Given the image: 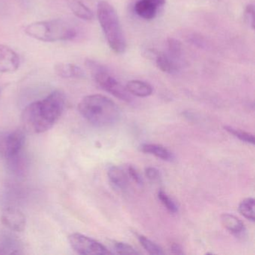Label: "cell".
I'll list each match as a JSON object with an SVG mask.
<instances>
[{
    "label": "cell",
    "instance_id": "cell-20",
    "mask_svg": "<svg viewBox=\"0 0 255 255\" xmlns=\"http://www.w3.org/2000/svg\"><path fill=\"white\" fill-rule=\"evenodd\" d=\"M239 212L246 219L255 222V199L247 198L243 200L239 205Z\"/></svg>",
    "mask_w": 255,
    "mask_h": 255
},
{
    "label": "cell",
    "instance_id": "cell-3",
    "mask_svg": "<svg viewBox=\"0 0 255 255\" xmlns=\"http://www.w3.org/2000/svg\"><path fill=\"white\" fill-rule=\"evenodd\" d=\"M26 35L43 42L71 41L77 35L73 23L64 19H52L34 22L25 27Z\"/></svg>",
    "mask_w": 255,
    "mask_h": 255
},
{
    "label": "cell",
    "instance_id": "cell-18",
    "mask_svg": "<svg viewBox=\"0 0 255 255\" xmlns=\"http://www.w3.org/2000/svg\"><path fill=\"white\" fill-rule=\"evenodd\" d=\"M21 245L12 236H5L0 239V255L21 254Z\"/></svg>",
    "mask_w": 255,
    "mask_h": 255
},
{
    "label": "cell",
    "instance_id": "cell-9",
    "mask_svg": "<svg viewBox=\"0 0 255 255\" xmlns=\"http://www.w3.org/2000/svg\"><path fill=\"white\" fill-rule=\"evenodd\" d=\"M1 220L8 229L15 232H22L26 228V217L20 210L15 207L5 209L2 212Z\"/></svg>",
    "mask_w": 255,
    "mask_h": 255
},
{
    "label": "cell",
    "instance_id": "cell-11",
    "mask_svg": "<svg viewBox=\"0 0 255 255\" xmlns=\"http://www.w3.org/2000/svg\"><path fill=\"white\" fill-rule=\"evenodd\" d=\"M159 8L150 0H138L134 5V11L141 18L150 20L155 18Z\"/></svg>",
    "mask_w": 255,
    "mask_h": 255
},
{
    "label": "cell",
    "instance_id": "cell-24",
    "mask_svg": "<svg viewBox=\"0 0 255 255\" xmlns=\"http://www.w3.org/2000/svg\"><path fill=\"white\" fill-rule=\"evenodd\" d=\"M114 250L116 253L122 254V255H138L139 252H137L133 247L121 242H115Z\"/></svg>",
    "mask_w": 255,
    "mask_h": 255
},
{
    "label": "cell",
    "instance_id": "cell-26",
    "mask_svg": "<svg viewBox=\"0 0 255 255\" xmlns=\"http://www.w3.org/2000/svg\"><path fill=\"white\" fill-rule=\"evenodd\" d=\"M145 176L150 181L157 182L160 180V172L159 170L153 167H147L145 168Z\"/></svg>",
    "mask_w": 255,
    "mask_h": 255
},
{
    "label": "cell",
    "instance_id": "cell-19",
    "mask_svg": "<svg viewBox=\"0 0 255 255\" xmlns=\"http://www.w3.org/2000/svg\"><path fill=\"white\" fill-rule=\"evenodd\" d=\"M166 53L177 63H180L183 56V46L181 42L176 38H168Z\"/></svg>",
    "mask_w": 255,
    "mask_h": 255
},
{
    "label": "cell",
    "instance_id": "cell-2",
    "mask_svg": "<svg viewBox=\"0 0 255 255\" xmlns=\"http://www.w3.org/2000/svg\"><path fill=\"white\" fill-rule=\"evenodd\" d=\"M80 115L98 128H107L119 122L121 110L110 98L102 95L84 97L78 104Z\"/></svg>",
    "mask_w": 255,
    "mask_h": 255
},
{
    "label": "cell",
    "instance_id": "cell-25",
    "mask_svg": "<svg viewBox=\"0 0 255 255\" xmlns=\"http://www.w3.org/2000/svg\"><path fill=\"white\" fill-rule=\"evenodd\" d=\"M245 17L246 20L247 21L248 24L250 26L251 29H255V7L253 4H249L246 6V10H245Z\"/></svg>",
    "mask_w": 255,
    "mask_h": 255
},
{
    "label": "cell",
    "instance_id": "cell-22",
    "mask_svg": "<svg viewBox=\"0 0 255 255\" xmlns=\"http://www.w3.org/2000/svg\"><path fill=\"white\" fill-rule=\"evenodd\" d=\"M224 128L229 133L232 134L241 141L248 143V144H255V136H254L253 134L240 130V129H235V128H231L230 126H225Z\"/></svg>",
    "mask_w": 255,
    "mask_h": 255
},
{
    "label": "cell",
    "instance_id": "cell-27",
    "mask_svg": "<svg viewBox=\"0 0 255 255\" xmlns=\"http://www.w3.org/2000/svg\"><path fill=\"white\" fill-rule=\"evenodd\" d=\"M127 171H128V174L132 181L135 182L138 185H141L142 183V180H141V176L138 174V171L133 168V167L129 165L127 167Z\"/></svg>",
    "mask_w": 255,
    "mask_h": 255
},
{
    "label": "cell",
    "instance_id": "cell-10",
    "mask_svg": "<svg viewBox=\"0 0 255 255\" xmlns=\"http://www.w3.org/2000/svg\"><path fill=\"white\" fill-rule=\"evenodd\" d=\"M108 178L110 183L118 190H127L129 186V180L127 168L119 166H113L109 169Z\"/></svg>",
    "mask_w": 255,
    "mask_h": 255
},
{
    "label": "cell",
    "instance_id": "cell-21",
    "mask_svg": "<svg viewBox=\"0 0 255 255\" xmlns=\"http://www.w3.org/2000/svg\"><path fill=\"white\" fill-rule=\"evenodd\" d=\"M138 241L143 248L150 255H163L164 252L156 243L144 236H138Z\"/></svg>",
    "mask_w": 255,
    "mask_h": 255
},
{
    "label": "cell",
    "instance_id": "cell-17",
    "mask_svg": "<svg viewBox=\"0 0 255 255\" xmlns=\"http://www.w3.org/2000/svg\"><path fill=\"white\" fill-rule=\"evenodd\" d=\"M221 222H222L224 228L228 230L231 234L237 235V234H242L244 231V224L235 216L225 213L221 216Z\"/></svg>",
    "mask_w": 255,
    "mask_h": 255
},
{
    "label": "cell",
    "instance_id": "cell-16",
    "mask_svg": "<svg viewBox=\"0 0 255 255\" xmlns=\"http://www.w3.org/2000/svg\"><path fill=\"white\" fill-rule=\"evenodd\" d=\"M141 150L143 153L153 155L162 160L171 161L174 158L172 153L160 144H144L141 146Z\"/></svg>",
    "mask_w": 255,
    "mask_h": 255
},
{
    "label": "cell",
    "instance_id": "cell-7",
    "mask_svg": "<svg viewBox=\"0 0 255 255\" xmlns=\"http://www.w3.org/2000/svg\"><path fill=\"white\" fill-rule=\"evenodd\" d=\"M71 249L79 255H109L112 252L99 242L87 236L74 233L68 237Z\"/></svg>",
    "mask_w": 255,
    "mask_h": 255
},
{
    "label": "cell",
    "instance_id": "cell-28",
    "mask_svg": "<svg viewBox=\"0 0 255 255\" xmlns=\"http://www.w3.org/2000/svg\"><path fill=\"white\" fill-rule=\"evenodd\" d=\"M170 249H171V252L173 254H177V255H183V249L180 247V245L177 244V243H172Z\"/></svg>",
    "mask_w": 255,
    "mask_h": 255
},
{
    "label": "cell",
    "instance_id": "cell-14",
    "mask_svg": "<svg viewBox=\"0 0 255 255\" xmlns=\"http://www.w3.org/2000/svg\"><path fill=\"white\" fill-rule=\"evenodd\" d=\"M126 89L131 95L139 98H146L153 93L152 86L141 80H130L127 83Z\"/></svg>",
    "mask_w": 255,
    "mask_h": 255
},
{
    "label": "cell",
    "instance_id": "cell-4",
    "mask_svg": "<svg viewBox=\"0 0 255 255\" xmlns=\"http://www.w3.org/2000/svg\"><path fill=\"white\" fill-rule=\"evenodd\" d=\"M97 16L111 50L116 53H125L127 41L114 7L107 1H101L97 6Z\"/></svg>",
    "mask_w": 255,
    "mask_h": 255
},
{
    "label": "cell",
    "instance_id": "cell-15",
    "mask_svg": "<svg viewBox=\"0 0 255 255\" xmlns=\"http://www.w3.org/2000/svg\"><path fill=\"white\" fill-rule=\"evenodd\" d=\"M156 64L159 70L167 74H174L179 71L180 65L171 59L166 53L156 54Z\"/></svg>",
    "mask_w": 255,
    "mask_h": 255
},
{
    "label": "cell",
    "instance_id": "cell-29",
    "mask_svg": "<svg viewBox=\"0 0 255 255\" xmlns=\"http://www.w3.org/2000/svg\"><path fill=\"white\" fill-rule=\"evenodd\" d=\"M152 2H154L155 4L158 5V6H163L166 2V0H150Z\"/></svg>",
    "mask_w": 255,
    "mask_h": 255
},
{
    "label": "cell",
    "instance_id": "cell-5",
    "mask_svg": "<svg viewBox=\"0 0 255 255\" xmlns=\"http://www.w3.org/2000/svg\"><path fill=\"white\" fill-rule=\"evenodd\" d=\"M86 65L90 70L95 83L103 90L111 94L121 101L130 102L132 95L128 92L108 71L105 67L93 60H87Z\"/></svg>",
    "mask_w": 255,
    "mask_h": 255
},
{
    "label": "cell",
    "instance_id": "cell-6",
    "mask_svg": "<svg viewBox=\"0 0 255 255\" xmlns=\"http://www.w3.org/2000/svg\"><path fill=\"white\" fill-rule=\"evenodd\" d=\"M24 133L23 131H3L0 132V158L11 159L23 150L25 144Z\"/></svg>",
    "mask_w": 255,
    "mask_h": 255
},
{
    "label": "cell",
    "instance_id": "cell-1",
    "mask_svg": "<svg viewBox=\"0 0 255 255\" xmlns=\"http://www.w3.org/2000/svg\"><path fill=\"white\" fill-rule=\"evenodd\" d=\"M66 98L61 91L47 95L44 99L31 103L22 113L25 128L33 133H43L51 129L65 110Z\"/></svg>",
    "mask_w": 255,
    "mask_h": 255
},
{
    "label": "cell",
    "instance_id": "cell-23",
    "mask_svg": "<svg viewBox=\"0 0 255 255\" xmlns=\"http://www.w3.org/2000/svg\"><path fill=\"white\" fill-rule=\"evenodd\" d=\"M158 198H159L160 202L162 203V205L171 213H176L178 211V207L176 205L175 203L173 201L170 197L168 196L165 192L162 190L158 192Z\"/></svg>",
    "mask_w": 255,
    "mask_h": 255
},
{
    "label": "cell",
    "instance_id": "cell-8",
    "mask_svg": "<svg viewBox=\"0 0 255 255\" xmlns=\"http://www.w3.org/2000/svg\"><path fill=\"white\" fill-rule=\"evenodd\" d=\"M20 65L18 54L8 46L0 44V73L15 72L20 68Z\"/></svg>",
    "mask_w": 255,
    "mask_h": 255
},
{
    "label": "cell",
    "instance_id": "cell-13",
    "mask_svg": "<svg viewBox=\"0 0 255 255\" xmlns=\"http://www.w3.org/2000/svg\"><path fill=\"white\" fill-rule=\"evenodd\" d=\"M66 1L68 8L76 17L87 21L93 20L95 17L93 11L80 0H66Z\"/></svg>",
    "mask_w": 255,
    "mask_h": 255
},
{
    "label": "cell",
    "instance_id": "cell-12",
    "mask_svg": "<svg viewBox=\"0 0 255 255\" xmlns=\"http://www.w3.org/2000/svg\"><path fill=\"white\" fill-rule=\"evenodd\" d=\"M54 71L59 77L65 79H80L85 77V72L80 67L71 63H58Z\"/></svg>",
    "mask_w": 255,
    "mask_h": 255
}]
</instances>
